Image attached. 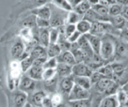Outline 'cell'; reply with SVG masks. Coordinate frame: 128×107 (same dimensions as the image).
Returning a JSON list of instances; mask_svg holds the SVG:
<instances>
[{
    "label": "cell",
    "mask_w": 128,
    "mask_h": 107,
    "mask_svg": "<svg viewBox=\"0 0 128 107\" xmlns=\"http://www.w3.org/2000/svg\"><path fill=\"white\" fill-rule=\"evenodd\" d=\"M42 106L45 107H51L52 106V102H51V97H48L47 95L44 97V99L42 100Z\"/></svg>",
    "instance_id": "obj_50"
},
{
    "label": "cell",
    "mask_w": 128,
    "mask_h": 107,
    "mask_svg": "<svg viewBox=\"0 0 128 107\" xmlns=\"http://www.w3.org/2000/svg\"><path fill=\"white\" fill-rule=\"evenodd\" d=\"M39 43L44 47H47L50 44L49 40V27L40 28L39 30Z\"/></svg>",
    "instance_id": "obj_22"
},
{
    "label": "cell",
    "mask_w": 128,
    "mask_h": 107,
    "mask_svg": "<svg viewBox=\"0 0 128 107\" xmlns=\"http://www.w3.org/2000/svg\"><path fill=\"white\" fill-rule=\"evenodd\" d=\"M58 36H60V32H58V28H49V40H50V43H56L58 40Z\"/></svg>",
    "instance_id": "obj_40"
},
{
    "label": "cell",
    "mask_w": 128,
    "mask_h": 107,
    "mask_svg": "<svg viewBox=\"0 0 128 107\" xmlns=\"http://www.w3.org/2000/svg\"><path fill=\"white\" fill-rule=\"evenodd\" d=\"M76 43H77V45H78V47L86 54V56H87V57H88V58H90V57L94 55V52L92 51V47H90V45L88 40H87V38H86V36H85L84 34H82V35L80 36L79 39H78L77 41H76Z\"/></svg>",
    "instance_id": "obj_10"
},
{
    "label": "cell",
    "mask_w": 128,
    "mask_h": 107,
    "mask_svg": "<svg viewBox=\"0 0 128 107\" xmlns=\"http://www.w3.org/2000/svg\"><path fill=\"white\" fill-rule=\"evenodd\" d=\"M56 73L60 77H66L72 75V66L65 63H58L56 68Z\"/></svg>",
    "instance_id": "obj_21"
},
{
    "label": "cell",
    "mask_w": 128,
    "mask_h": 107,
    "mask_svg": "<svg viewBox=\"0 0 128 107\" xmlns=\"http://www.w3.org/2000/svg\"><path fill=\"white\" fill-rule=\"evenodd\" d=\"M68 104H69V106H74V107H87V106H90V105H92V102H90V98H88V99L69 101Z\"/></svg>",
    "instance_id": "obj_32"
},
{
    "label": "cell",
    "mask_w": 128,
    "mask_h": 107,
    "mask_svg": "<svg viewBox=\"0 0 128 107\" xmlns=\"http://www.w3.org/2000/svg\"><path fill=\"white\" fill-rule=\"evenodd\" d=\"M46 52L48 57H56L61 53V49L58 43H50L46 47Z\"/></svg>",
    "instance_id": "obj_27"
},
{
    "label": "cell",
    "mask_w": 128,
    "mask_h": 107,
    "mask_svg": "<svg viewBox=\"0 0 128 107\" xmlns=\"http://www.w3.org/2000/svg\"><path fill=\"white\" fill-rule=\"evenodd\" d=\"M74 82L76 85L79 86V87H83L85 89H88L90 90L92 88V83H90V77L88 76H74Z\"/></svg>",
    "instance_id": "obj_20"
},
{
    "label": "cell",
    "mask_w": 128,
    "mask_h": 107,
    "mask_svg": "<svg viewBox=\"0 0 128 107\" xmlns=\"http://www.w3.org/2000/svg\"><path fill=\"white\" fill-rule=\"evenodd\" d=\"M99 105L101 107H118L119 106V103H118V100H117L116 94L115 95L104 96L99 103Z\"/></svg>",
    "instance_id": "obj_18"
},
{
    "label": "cell",
    "mask_w": 128,
    "mask_h": 107,
    "mask_svg": "<svg viewBox=\"0 0 128 107\" xmlns=\"http://www.w3.org/2000/svg\"><path fill=\"white\" fill-rule=\"evenodd\" d=\"M32 14L35 15L36 17H40L42 19H47L49 20L50 16H51V8L48 6H44L40 8H36L35 9L32 10Z\"/></svg>",
    "instance_id": "obj_19"
},
{
    "label": "cell",
    "mask_w": 128,
    "mask_h": 107,
    "mask_svg": "<svg viewBox=\"0 0 128 107\" xmlns=\"http://www.w3.org/2000/svg\"><path fill=\"white\" fill-rule=\"evenodd\" d=\"M88 33L102 38L106 34H120V30L113 27L109 22H94L90 25Z\"/></svg>",
    "instance_id": "obj_2"
},
{
    "label": "cell",
    "mask_w": 128,
    "mask_h": 107,
    "mask_svg": "<svg viewBox=\"0 0 128 107\" xmlns=\"http://www.w3.org/2000/svg\"><path fill=\"white\" fill-rule=\"evenodd\" d=\"M44 82V87L47 89L48 91H54L55 89H56V87H58V76L56 75L55 77H53L52 79L46 80Z\"/></svg>",
    "instance_id": "obj_37"
},
{
    "label": "cell",
    "mask_w": 128,
    "mask_h": 107,
    "mask_svg": "<svg viewBox=\"0 0 128 107\" xmlns=\"http://www.w3.org/2000/svg\"><path fill=\"white\" fill-rule=\"evenodd\" d=\"M119 36H120V40H124V41L128 42V27L127 26H125V27H124L122 29H120Z\"/></svg>",
    "instance_id": "obj_49"
},
{
    "label": "cell",
    "mask_w": 128,
    "mask_h": 107,
    "mask_svg": "<svg viewBox=\"0 0 128 107\" xmlns=\"http://www.w3.org/2000/svg\"><path fill=\"white\" fill-rule=\"evenodd\" d=\"M53 2L56 8L65 10V11H71L74 8L69 0H53Z\"/></svg>",
    "instance_id": "obj_29"
},
{
    "label": "cell",
    "mask_w": 128,
    "mask_h": 107,
    "mask_svg": "<svg viewBox=\"0 0 128 107\" xmlns=\"http://www.w3.org/2000/svg\"><path fill=\"white\" fill-rule=\"evenodd\" d=\"M60 78L61 79H60V84H58L60 93H61L62 96H67L68 97L69 93L71 92L72 87L74 85L72 74L70 76H66V77H60Z\"/></svg>",
    "instance_id": "obj_5"
},
{
    "label": "cell",
    "mask_w": 128,
    "mask_h": 107,
    "mask_svg": "<svg viewBox=\"0 0 128 107\" xmlns=\"http://www.w3.org/2000/svg\"><path fill=\"white\" fill-rule=\"evenodd\" d=\"M65 17L66 16L62 13L56 12V9L52 10L51 9V16L49 18V23H50V27H60L61 25H64L65 23Z\"/></svg>",
    "instance_id": "obj_9"
},
{
    "label": "cell",
    "mask_w": 128,
    "mask_h": 107,
    "mask_svg": "<svg viewBox=\"0 0 128 107\" xmlns=\"http://www.w3.org/2000/svg\"><path fill=\"white\" fill-rule=\"evenodd\" d=\"M93 71L90 70L85 62L76 63L72 66V74L74 76H88L90 77Z\"/></svg>",
    "instance_id": "obj_6"
},
{
    "label": "cell",
    "mask_w": 128,
    "mask_h": 107,
    "mask_svg": "<svg viewBox=\"0 0 128 107\" xmlns=\"http://www.w3.org/2000/svg\"><path fill=\"white\" fill-rule=\"evenodd\" d=\"M82 18H83V15L78 14L77 12H76L72 9L71 11H69L68 15H67V18H66V23H67V24H76L80 20H82Z\"/></svg>",
    "instance_id": "obj_31"
},
{
    "label": "cell",
    "mask_w": 128,
    "mask_h": 107,
    "mask_svg": "<svg viewBox=\"0 0 128 107\" xmlns=\"http://www.w3.org/2000/svg\"><path fill=\"white\" fill-rule=\"evenodd\" d=\"M92 8L102 16H106V17L109 16L108 15V7H106V6H103V5L97 3V4L92 5Z\"/></svg>",
    "instance_id": "obj_36"
},
{
    "label": "cell",
    "mask_w": 128,
    "mask_h": 107,
    "mask_svg": "<svg viewBox=\"0 0 128 107\" xmlns=\"http://www.w3.org/2000/svg\"><path fill=\"white\" fill-rule=\"evenodd\" d=\"M29 56H31L33 59H37V58H48L46 48L42 46V45H36L30 51Z\"/></svg>",
    "instance_id": "obj_16"
},
{
    "label": "cell",
    "mask_w": 128,
    "mask_h": 107,
    "mask_svg": "<svg viewBox=\"0 0 128 107\" xmlns=\"http://www.w3.org/2000/svg\"><path fill=\"white\" fill-rule=\"evenodd\" d=\"M28 55L24 54V45L22 41L16 42L12 48V56L14 59H22Z\"/></svg>",
    "instance_id": "obj_13"
},
{
    "label": "cell",
    "mask_w": 128,
    "mask_h": 107,
    "mask_svg": "<svg viewBox=\"0 0 128 107\" xmlns=\"http://www.w3.org/2000/svg\"><path fill=\"white\" fill-rule=\"evenodd\" d=\"M104 76L103 74H101L98 71H93L92 72V74L90 76V83H92V86H93L94 84H96L98 81H100L102 78H104Z\"/></svg>",
    "instance_id": "obj_43"
},
{
    "label": "cell",
    "mask_w": 128,
    "mask_h": 107,
    "mask_svg": "<svg viewBox=\"0 0 128 107\" xmlns=\"http://www.w3.org/2000/svg\"><path fill=\"white\" fill-rule=\"evenodd\" d=\"M90 8H92V5L88 3V0H84V1H82V2L78 3L77 5H76L72 9H74L76 12H77L78 14L83 15V14L86 13Z\"/></svg>",
    "instance_id": "obj_25"
},
{
    "label": "cell",
    "mask_w": 128,
    "mask_h": 107,
    "mask_svg": "<svg viewBox=\"0 0 128 107\" xmlns=\"http://www.w3.org/2000/svg\"><path fill=\"white\" fill-rule=\"evenodd\" d=\"M34 25H36V16L33 15L32 17L26 18V20L23 22V26L24 27H33Z\"/></svg>",
    "instance_id": "obj_46"
},
{
    "label": "cell",
    "mask_w": 128,
    "mask_h": 107,
    "mask_svg": "<svg viewBox=\"0 0 128 107\" xmlns=\"http://www.w3.org/2000/svg\"><path fill=\"white\" fill-rule=\"evenodd\" d=\"M122 88H124V90H125V91L128 93V82L125 84V85H124V86H122Z\"/></svg>",
    "instance_id": "obj_55"
},
{
    "label": "cell",
    "mask_w": 128,
    "mask_h": 107,
    "mask_svg": "<svg viewBox=\"0 0 128 107\" xmlns=\"http://www.w3.org/2000/svg\"><path fill=\"white\" fill-rule=\"evenodd\" d=\"M13 101H14V105L15 106H24L26 103L28 102V93L22 91V90L16 92L14 94Z\"/></svg>",
    "instance_id": "obj_23"
},
{
    "label": "cell",
    "mask_w": 128,
    "mask_h": 107,
    "mask_svg": "<svg viewBox=\"0 0 128 107\" xmlns=\"http://www.w3.org/2000/svg\"><path fill=\"white\" fill-rule=\"evenodd\" d=\"M125 106H128V99H127V102H126V105Z\"/></svg>",
    "instance_id": "obj_56"
},
{
    "label": "cell",
    "mask_w": 128,
    "mask_h": 107,
    "mask_svg": "<svg viewBox=\"0 0 128 107\" xmlns=\"http://www.w3.org/2000/svg\"><path fill=\"white\" fill-rule=\"evenodd\" d=\"M126 22L127 21L124 19L122 16L116 15V16H109V23L112 24V26L116 28L118 30H120L126 26Z\"/></svg>",
    "instance_id": "obj_17"
},
{
    "label": "cell",
    "mask_w": 128,
    "mask_h": 107,
    "mask_svg": "<svg viewBox=\"0 0 128 107\" xmlns=\"http://www.w3.org/2000/svg\"><path fill=\"white\" fill-rule=\"evenodd\" d=\"M12 75L13 76H18L22 70H21V65L19 62L14 61L13 63H12Z\"/></svg>",
    "instance_id": "obj_47"
},
{
    "label": "cell",
    "mask_w": 128,
    "mask_h": 107,
    "mask_svg": "<svg viewBox=\"0 0 128 107\" xmlns=\"http://www.w3.org/2000/svg\"><path fill=\"white\" fill-rule=\"evenodd\" d=\"M58 59L56 57H48L47 59L45 60V62L44 63V66L42 68L44 69H47V68H54L56 69V66H58Z\"/></svg>",
    "instance_id": "obj_42"
},
{
    "label": "cell",
    "mask_w": 128,
    "mask_h": 107,
    "mask_svg": "<svg viewBox=\"0 0 128 107\" xmlns=\"http://www.w3.org/2000/svg\"><path fill=\"white\" fill-rule=\"evenodd\" d=\"M120 15L124 17L126 21H128V5L127 6H124L122 8V13Z\"/></svg>",
    "instance_id": "obj_52"
},
{
    "label": "cell",
    "mask_w": 128,
    "mask_h": 107,
    "mask_svg": "<svg viewBox=\"0 0 128 107\" xmlns=\"http://www.w3.org/2000/svg\"><path fill=\"white\" fill-rule=\"evenodd\" d=\"M126 26H127V27H128V21H127V22H126Z\"/></svg>",
    "instance_id": "obj_57"
},
{
    "label": "cell",
    "mask_w": 128,
    "mask_h": 107,
    "mask_svg": "<svg viewBox=\"0 0 128 107\" xmlns=\"http://www.w3.org/2000/svg\"><path fill=\"white\" fill-rule=\"evenodd\" d=\"M51 102H52V106H58L63 102V97L61 93H54L51 97Z\"/></svg>",
    "instance_id": "obj_41"
},
{
    "label": "cell",
    "mask_w": 128,
    "mask_h": 107,
    "mask_svg": "<svg viewBox=\"0 0 128 107\" xmlns=\"http://www.w3.org/2000/svg\"><path fill=\"white\" fill-rule=\"evenodd\" d=\"M56 59L58 63H65L68 65H74L76 63V59L74 57V55L72 54V52L70 50H66V51H61L58 56H56Z\"/></svg>",
    "instance_id": "obj_12"
},
{
    "label": "cell",
    "mask_w": 128,
    "mask_h": 107,
    "mask_svg": "<svg viewBox=\"0 0 128 107\" xmlns=\"http://www.w3.org/2000/svg\"><path fill=\"white\" fill-rule=\"evenodd\" d=\"M122 8H124V6L118 4V3H115V4L110 5V6L108 7V15H109V16L120 15V13H122Z\"/></svg>",
    "instance_id": "obj_35"
},
{
    "label": "cell",
    "mask_w": 128,
    "mask_h": 107,
    "mask_svg": "<svg viewBox=\"0 0 128 107\" xmlns=\"http://www.w3.org/2000/svg\"><path fill=\"white\" fill-rule=\"evenodd\" d=\"M56 75V70L54 68H47V69H44V72H42V80L46 81V80L52 79L53 77Z\"/></svg>",
    "instance_id": "obj_39"
},
{
    "label": "cell",
    "mask_w": 128,
    "mask_h": 107,
    "mask_svg": "<svg viewBox=\"0 0 128 107\" xmlns=\"http://www.w3.org/2000/svg\"><path fill=\"white\" fill-rule=\"evenodd\" d=\"M116 39L111 34H106L101 38V47L99 55L104 61L114 60Z\"/></svg>",
    "instance_id": "obj_1"
},
{
    "label": "cell",
    "mask_w": 128,
    "mask_h": 107,
    "mask_svg": "<svg viewBox=\"0 0 128 107\" xmlns=\"http://www.w3.org/2000/svg\"><path fill=\"white\" fill-rule=\"evenodd\" d=\"M81 35H82V34H81L79 31L76 30V31L72 33V35L67 38V40H68L70 43H72V42H76V41H77V40L79 39V37Z\"/></svg>",
    "instance_id": "obj_48"
},
{
    "label": "cell",
    "mask_w": 128,
    "mask_h": 107,
    "mask_svg": "<svg viewBox=\"0 0 128 107\" xmlns=\"http://www.w3.org/2000/svg\"><path fill=\"white\" fill-rule=\"evenodd\" d=\"M112 82H113V80H112L111 78L104 77V78H102L100 81H98L97 83L93 85V86H94V89H95V91L98 92L100 95H103L104 92L106 90V88L110 86V84H111Z\"/></svg>",
    "instance_id": "obj_15"
},
{
    "label": "cell",
    "mask_w": 128,
    "mask_h": 107,
    "mask_svg": "<svg viewBox=\"0 0 128 107\" xmlns=\"http://www.w3.org/2000/svg\"><path fill=\"white\" fill-rule=\"evenodd\" d=\"M120 85L118 83H116L115 81H113L111 84H110V86L106 88V90L104 92V94L103 96H109V95H115L118 91V89L120 88Z\"/></svg>",
    "instance_id": "obj_38"
},
{
    "label": "cell",
    "mask_w": 128,
    "mask_h": 107,
    "mask_svg": "<svg viewBox=\"0 0 128 107\" xmlns=\"http://www.w3.org/2000/svg\"><path fill=\"white\" fill-rule=\"evenodd\" d=\"M33 60L34 59H33L29 55H28V56L24 57V58H22V59H21V62H20L21 70H22V71L26 72L28 69L32 66V64H33Z\"/></svg>",
    "instance_id": "obj_34"
},
{
    "label": "cell",
    "mask_w": 128,
    "mask_h": 107,
    "mask_svg": "<svg viewBox=\"0 0 128 107\" xmlns=\"http://www.w3.org/2000/svg\"><path fill=\"white\" fill-rule=\"evenodd\" d=\"M84 20L90 22V24L94 23V22H109V16H102L98 14L96 11H94L92 8L88 9V11L83 14V18Z\"/></svg>",
    "instance_id": "obj_7"
},
{
    "label": "cell",
    "mask_w": 128,
    "mask_h": 107,
    "mask_svg": "<svg viewBox=\"0 0 128 107\" xmlns=\"http://www.w3.org/2000/svg\"><path fill=\"white\" fill-rule=\"evenodd\" d=\"M97 71L100 72L101 74H103L104 77H108V78H111L113 76V71H112V68L110 64H104L102 67H100Z\"/></svg>",
    "instance_id": "obj_33"
},
{
    "label": "cell",
    "mask_w": 128,
    "mask_h": 107,
    "mask_svg": "<svg viewBox=\"0 0 128 107\" xmlns=\"http://www.w3.org/2000/svg\"><path fill=\"white\" fill-rule=\"evenodd\" d=\"M45 96L46 94L42 90H39V91L33 93V95L31 96V104L35 105V106H42V100L44 99Z\"/></svg>",
    "instance_id": "obj_26"
},
{
    "label": "cell",
    "mask_w": 128,
    "mask_h": 107,
    "mask_svg": "<svg viewBox=\"0 0 128 107\" xmlns=\"http://www.w3.org/2000/svg\"><path fill=\"white\" fill-rule=\"evenodd\" d=\"M116 97L119 103V106H125L128 99V93L124 90L122 87H120L116 93Z\"/></svg>",
    "instance_id": "obj_28"
},
{
    "label": "cell",
    "mask_w": 128,
    "mask_h": 107,
    "mask_svg": "<svg viewBox=\"0 0 128 107\" xmlns=\"http://www.w3.org/2000/svg\"><path fill=\"white\" fill-rule=\"evenodd\" d=\"M36 25L39 28H47L50 27V23L47 19H42L40 17H36Z\"/></svg>",
    "instance_id": "obj_44"
},
{
    "label": "cell",
    "mask_w": 128,
    "mask_h": 107,
    "mask_svg": "<svg viewBox=\"0 0 128 107\" xmlns=\"http://www.w3.org/2000/svg\"><path fill=\"white\" fill-rule=\"evenodd\" d=\"M69 1H70V2H71V0H69Z\"/></svg>",
    "instance_id": "obj_58"
},
{
    "label": "cell",
    "mask_w": 128,
    "mask_h": 107,
    "mask_svg": "<svg viewBox=\"0 0 128 107\" xmlns=\"http://www.w3.org/2000/svg\"><path fill=\"white\" fill-rule=\"evenodd\" d=\"M88 40V43L92 47V51L94 52L95 54H98L100 53V47H101V37H98V36L92 35L90 33H86L84 34Z\"/></svg>",
    "instance_id": "obj_11"
},
{
    "label": "cell",
    "mask_w": 128,
    "mask_h": 107,
    "mask_svg": "<svg viewBox=\"0 0 128 107\" xmlns=\"http://www.w3.org/2000/svg\"><path fill=\"white\" fill-rule=\"evenodd\" d=\"M110 65H111L113 73H120V72L128 69V62H126V60H124V61H118V60H116Z\"/></svg>",
    "instance_id": "obj_24"
},
{
    "label": "cell",
    "mask_w": 128,
    "mask_h": 107,
    "mask_svg": "<svg viewBox=\"0 0 128 107\" xmlns=\"http://www.w3.org/2000/svg\"><path fill=\"white\" fill-rule=\"evenodd\" d=\"M76 30V24H68L66 26H64V35H65V37H66V39L72 35Z\"/></svg>",
    "instance_id": "obj_45"
},
{
    "label": "cell",
    "mask_w": 128,
    "mask_h": 107,
    "mask_svg": "<svg viewBox=\"0 0 128 107\" xmlns=\"http://www.w3.org/2000/svg\"><path fill=\"white\" fill-rule=\"evenodd\" d=\"M90 25H92V24H90V22H88V21L84 20V19L80 20L79 22L76 24V30L79 31L81 34L88 33V32H90Z\"/></svg>",
    "instance_id": "obj_30"
},
{
    "label": "cell",
    "mask_w": 128,
    "mask_h": 107,
    "mask_svg": "<svg viewBox=\"0 0 128 107\" xmlns=\"http://www.w3.org/2000/svg\"><path fill=\"white\" fill-rule=\"evenodd\" d=\"M116 3L122 5V6H127L128 0H116Z\"/></svg>",
    "instance_id": "obj_53"
},
{
    "label": "cell",
    "mask_w": 128,
    "mask_h": 107,
    "mask_svg": "<svg viewBox=\"0 0 128 107\" xmlns=\"http://www.w3.org/2000/svg\"><path fill=\"white\" fill-rule=\"evenodd\" d=\"M35 87H36V81L35 80L31 79L28 75L23 76L21 78L20 85H19L20 90L26 92V93H29V92L34 91Z\"/></svg>",
    "instance_id": "obj_8"
},
{
    "label": "cell",
    "mask_w": 128,
    "mask_h": 107,
    "mask_svg": "<svg viewBox=\"0 0 128 107\" xmlns=\"http://www.w3.org/2000/svg\"><path fill=\"white\" fill-rule=\"evenodd\" d=\"M128 59V42L124 40H117L115 42V53H114V60L124 61Z\"/></svg>",
    "instance_id": "obj_3"
},
{
    "label": "cell",
    "mask_w": 128,
    "mask_h": 107,
    "mask_svg": "<svg viewBox=\"0 0 128 107\" xmlns=\"http://www.w3.org/2000/svg\"><path fill=\"white\" fill-rule=\"evenodd\" d=\"M88 3L90 5H94V4H97L98 2H99V0H88Z\"/></svg>",
    "instance_id": "obj_54"
},
{
    "label": "cell",
    "mask_w": 128,
    "mask_h": 107,
    "mask_svg": "<svg viewBox=\"0 0 128 107\" xmlns=\"http://www.w3.org/2000/svg\"><path fill=\"white\" fill-rule=\"evenodd\" d=\"M98 3L103 5V6H106V7H109L110 5L115 4L116 3V0H99Z\"/></svg>",
    "instance_id": "obj_51"
},
{
    "label": "cell",
    "mask_w": 128,
    "mask_h": 107,
    "mask_svg": "<svg viewBox=\"0 0 128 107\" xmlns=\"http://www.w3.org/2000/svg\"><path fill=\"white\" fill-rule=\"evenodd\" d=\"M42 72H44V68L42 66H33L32 65L26 71V73H28L26 75L35 81H40V80H42Z\"/></svg>",
    "instance_id": "obj_14"
},
{
    "label": "cell",
    "mask_w": 128,
    "mask_h": 107,
    "mask_svg": "<svg viewBox=\"0 0 128 107\" xmlns=\"http://www.w3.org/2000/svg\"><path fill=\"white\" fill-rule=\"evenodd\" d=\"M90 97V90L85 89L83 87H79L77 85H74L72 90L69 93L68 100L69 101H74V100H82V99H88Z\"/></svg>",
    "instance_id": "obj_4"
}]
</instances>
